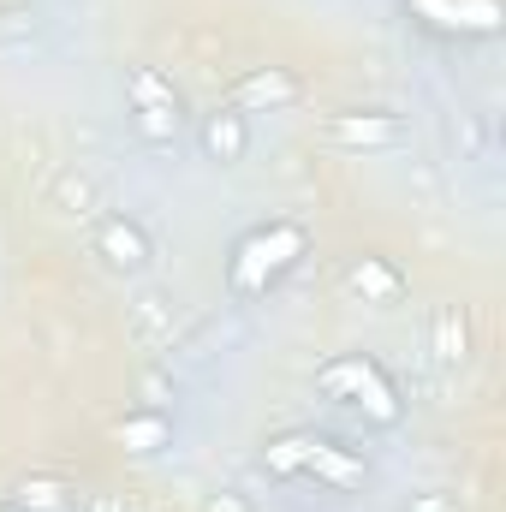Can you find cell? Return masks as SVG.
I'll return each instance as SVG.
<instances>
[{
    "label": "cell",
    "instance_id": "cell-1",
    "mask_svg": "<svg viewBox=\"0 0 506 512\" xmlns=\"http://www.w3.org/2000/svg\"><path fill=\"white\" fill-rule=\"evenodd\" d=\"M310 251V233L298 227V221H268V227H256L245 233L233 256H227V286H233V298H262L274 280H286L292 268H298V256Z\"/></svg>",
    "mask_w": 506,
    "mask_h": 512
},
{
    "label": "cell",
    "instance_id": "cell-2",
    "mask_svg": "<svg viewBox=\"0 0 506 512\" xmlns=\"http://www.w3.org/2000/svg\"><path fill=\"white\" fill-rule=\"evenodd\" d=\"M316 387H322L334 405L364 411L370 423H399V387H393V376L381 370L370 352H340V358H328V364L316 370Z\"/></svg>",
    "mask_w": 506,
    "mask_h": 512
},
{
    "label": "cell",
    "instance_id": "cell-3",
    "mask_svg": "<svg viewBox=\"0 0 506 512\" xmlns=\"http://www.w3.org/2000/svg\"><path fill=\"white\" fill-rule=\"evenodd\" d=\"M328 137L346 143V149H393L405 137V120L387 114V108H346L328 120Z\"/></svg>",
    "mask_w": 506,
    "mask_h": 512
},
{
    "label": "cell",
    "instance_id": "cell-4",
    "mask_svg": "<svg viewBox=\"0 0 506 512\" xmlns=\"http://www.w3.org/2000/svg\"><path fill=\"white\" fill-rule=\"evenodd\" d=\"M96 256H102L108 268H120V274H137V268H149L155 245H149V233H143L131 215H102V221H96Z\"/></svg>",
    "mask_w": 506,
    "mask_h": 512
},
{
    "label": "cell",
    "instance_id": "cell-5",
    "mask_svg": "<svg viewBox=\"0 0 506 512\" xmlns=\"http://www.w3.org/2000/svg\"><path fill=\"white\" fill-rule=\"evenodd\" d=\"M298 102V78L286 72V66H256L245 72L239 84H233V102L227 108H239V114H268V108H292Z\"/></svg>",
    "mask_w": 506,
    "mask_h": 512
},
{
    "label": "cell",
    "instance_id": "cell-6",
    "mask_svg": "<svg viewBox=\"0 0 506 512\" xmlns=\"http://www.w3.org/2000/svg\"><path fill=\"white\" fill-rule=\"evenodd\" d=\"M197 143H203V155H209V161L233 167V161H245V149H251V120H245L239 108H215V114H203Z\"/></svg>",
    "mask_w": 506,
    "mask_h": 512
},
{
    "label": "cell",
    "instance_id": "cell-7",
    "mask_svg": "<svg viewBox=\"0 0 506 512\" xmlns=\"http://www.w3.org/2000/svg\"><path fill=\"white\" fill-rule=\"evenodd\" d=\"M114 441L126 447V453H161L167 441H173V417L161 411V405H143V411H131L114 423Z\"/></svg>",
    "mask_w": 506,
    "mask_h": 512
},
{
    "label": "cell",
    "instance_id": "cell-8",
    "mask_svg": "<svg viewBox=\"0 0 506 512\" xmlns=\"http://www.w3.org/2000/svg\"><path fill=\"white\" fill-rule=\"evenodd\" d=\"M346 286H352L364 304H399V298H405V274H399L393 262H381V256H358L352 274H346Z\"/></svg>",
    "mask_w": 506,
    "mask_h": 512
},
{
    "label": "cell",
    "instance_id": "cell-9",
    "mask_svg": "<svg viewBox=\"0 0 506 512\" xmlns=\"http://www.w3.org/2000/svg\"><path fill=\"white\" fill-rule=\"evenodd\" d=\"M304 471L310 477H322L328 489H358L364 483V459L358 453H346V447H334V441H310V459H304Z\"/></svg>",
    "mask_w": 506,
    "mask_h": 512
},
{
    "label": "cell",
    "instance_id": "cell-10",
    "mask_svg": "<svg viewBox=\"0 0 506 512\" xmlns=\"http://www.w3.org/2000/svg\"><path fill=\"white\" fill-rule=\"evenodd\" d=\"M429 352H435V364H465L471 358V328H465V310H435V322H429Z\"/></svg>",
    "mask_w": 506,
    "mask_h": 512
},
{
    "label": "cell",
    "instance_id": "cell-11",
    "mask_svg": "<svg viewBox=\"0 0 506 512\" xmlns=\"http://www.w3.org/2000/svg\"><path fill=\"white\" fill-rule=\"evenodd\" d=\"M126 96H131V108H185L179 90H173V78H161L155 66H131L126 72Z\"/></svg>",
    "mask_w": 506,
    "mask_h": 512
},
{
    "label": "cell",
    "instance_id": "cell-12",
    "mask_svg": "<svg viewBox=\"0 0 506 512\" xmlns=\"http://www.w3.org/2000/svg\"><path fill=\"white\" fill-rule=\"evenodd\" d=\"M310 441H316V435H280V441L262 447V465H268L274 477H298L304 459H310Z\"/></svg>",
    "mask_w": 506,
    "mask_h": 512
},
{
    "label": "cell",
    "instance_id": "cell-13",
    "mask_svg": "<svg viewBox=\"0 0 506 512\" xmlns=\"http://www.w3.org/2000/svg\"><path fill=\"white\" fill-rule=\"evenodd\" d=\"M185 126V108H131V131L143 143H173Z\"/></svg>",
    "mask_w": 506,
    "mask_h": 512
},
{
    "label": "cell",
    "instance_id": "cell-14",
    "mask_svg": "<svg viewBox=\"0 0 506 512\" xmlns=\"http://www.w3.org/2000/svg\"><path fill=\"white\" fill-rule=\"evenodd\" d=\"M12 501H18V507H30V512H54V507H66V489H60L54 477H24Z\"/></svg>",
    "mask_w": 506,
    "mask_h": 512
},
{
    "label": "cell",
    "instance_id": "cell-15",
    "mask_svg": "<svg viewBox=\"0 0 506 512\" xmlns=\"http://www.w3.org/2000/svg\"><path fill=\"white\" fill-rule=\"evenodd\" d=\"M411 512H459V507H453V495H417Z\"/></svg>",
    "mask_w": 506,
    "mask_h": 512
},
{
    "label": "cell",
    "instance_id": "cell-16",
    "mask_svg": "<svg viewBox=\"0 0 506 512\" xmlns=\"http://www.w3.org/2000/svg\"><path fill=\"white\" fill-rule=\"evenodd\" d=\"M60 197H66V203H78V209H84V203H90V185H84V179H66V185H60Z\"/></svg>",
    "mask_w": 506,
    "mask_h": 512
},
{
    "label": "cell",
    "instance_id": "cell-17",
    "mask_svg": "<svg viewBox=\"0 0 506 512\" xmlns=\"http://www.w3.org/2000/svg\"><path fill=\"white\" fill-rule=\"evenodd\" d=\"M0 512H30V507H18V501H12V495H6V501H0Z\"/></svg>",
    "mask_w": 506,
    "mask_h": 512
},
{
    "label": "cell",
    "instance_id": "cell-18",
    "mask_svg": "<svg viewBox=\"0 0 506 512\" xmlns=\"http://www.w3.org/2000/svg\"><path fill=\"white\" fill-rule=\"evenodd\" d=\"M90 512H120V507H114V501H96V507H90Z\"/></svg>",
    "mask_w": 506,
    "mask_h": 512
}]
</instances>
